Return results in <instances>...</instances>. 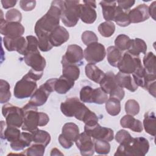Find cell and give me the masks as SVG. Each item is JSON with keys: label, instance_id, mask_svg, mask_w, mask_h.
<instances>
[{"label": "cell", "instance_id": "cell-7", "mask_svg": "<svg viewBox=\"0 0 156 156\" xmlns=\"http://www.w3.org/2000/svg\"><path fill=\"white\" fill-rule=\"evenodd\" d=\"M36 82L27 74L24 75L15 85L13 90L15 97L21 99L32 96L37 87Z\"/></svg>", "mask_w": 156, "mask_h": 156}, {"label": "cell", "instance_id": "cell-32", "mask_svg": "<svg viewBox=\"0 0 156 156\" xmlns=\"http://www.w3.org/2000/svg\"><path fill=\"white\" fill-rule=\"evenodd\" d=\"M122 55L120 50L114 46H109L107 49V58L109 64L113 66L117 67Z\"/></svg>", "mask_w": 156, "mask_h": 156}, {"label": "cell", "instance_id": "cell-11", "mask_svg": "<svg viewBox=\"0 0 156 156\" xmlns=\"http://www.w3.org/2000/svg\"><path fill=\"white\" fill-rule=\"evenodd\" d=\"M84 132L94 140H101L111 141L114 138L113 130L110 128L102 127L99 123L94 125H85Z\"/></svg>", "mask_w": 156, "mask_h": 156}, {"label": "cell", "instance_id": "cell-56", "mask_svg": "<svg viewBox=\"0 0 156 156\" xmlns=\"http://www.w3.org/2000/svg\"><path fill=\"white\" fill-rule=\"evenodd\" d=\"M155 85H156V82L154 81L150 83L146 88V90H147L149 91V93L151 95H152L154 98L155 97Z\"/></svg>", "mask_w": 156, "mask_h": 156}, {"label": "cell", "instance_id": "cell-45", "mask_svg": "<svg viewBox=\"0 0 156 156\" xmlns=\"http://www.w3.org/2000/svg\"><path fill=\"white\" fill-rule=\"evenodd\" d=\"M125 111L127 115H136L140 112V105L134 99H129L125 104Z\"/></svg>", "mask_w": 156, "mask_h": 156}, {"label": "cell", "instance_id": "cell-12", "mask_svg": "<svg viewBox=\"0 0 156 156\" xmlns=\"http://www.w3.org/2000/svg\"><path fill=\"white\" fill-rule=\"evenodd\" d=\"M83 52L80 46L77 44H70L62 57L61 63L62 66L74 65L79 66L83 63Z\"/></svg>", "mask_w": 156, "mask_h": 156}, {"label": "cell", "instance_id": "cell-38", "mask_svg": "<svg viewBox=\"0 0 156 156\" xmlns=\"http://www.w3.org/2000/svg\"><path fill=\"white\" fill-rule=\"evenodd\" d=\"M62 74L67 76L74 81L77 80L80 75L79 66L74 65H66L62 66Z\"/></svg>", "mask_w": 156, "mask_h": 156}, {"label": "cell", "instance_id": "cell-44", "mask_svg": "<svg viewBox=\"0 0 156 156\" xmlns=\"http://www.w3.org/2000/svg\"><path fill=\"white\" fill-rule=\"evenodd\" d=\"M94 151L98 154H108L110 151V144L104 140H94Z\"/></svg>", "mask_w": 156, "mask_h": 156}, {"label": "cell", "instance_id": "cell-24", "mask_svg": "<svg viewBox=\"0 0 156 156\" xmlns=\"http://www.w3.org/2000/svg\"><path fill=\"white\" fill-rule=\"evenodd\" d=\"M120 124L124 128H127L135 132H141L143 130L142 122L130 115H124L120 120Z\"/></svg>", "mask_w": 156, "mask_h": 156}, {"label": "cell", "instance_id": "cell-57", "mask_svg": "<svg viewBox=\"0 0 156 156\" xmlns=\"http://www.w3.org/2000/svg\"><path fill=\"white\" fill-rule=\"evenodd\" d=\"M149 16L155 20V1H154L149 7Z\"/></svg>", "mask_w": 156, "mask_h": 156}, {"label": "cell", "instance_id": "cell-3", "mask_svg": "<svg viewBox=\"0 0 156 156\" xmlns=\"http://www.w3.org/2000/svg\"><path fill=\"white\" fill-rule=\"evenodd\" d=\"M23 112V123L21 129L30 133L38 129V127L46 126L49 121L48 115L43 112H38L37 106L27 103L22 108Z\"/></svg>", "mask_w": 156, "mask_h": 156}, {"label": "cell", "instance_id": "cell-16", "mask_svg": "<svg viewBox=\"0 0 156 156\" xmlns=\"http://www.w3.org/2000/svg\"><path fill=\"white\" fill-rule=\"evenodd\" d=\"M96 3L95 1H83L80 5V18L82 22L87 24L93 23L97 18L96 12Z\"/></svg>", "mask_w": 156, "mask_h": 156}, {"label": "cell", "instance_id": "cell-55", "mask_svg": "<svg viewBox=\"0 0 156 156\" xmlns=\"http://www.w3.org/2000/svg\"><path fill=\"white\" fill-rule=\"evenodd\" d=\"M1 2L2 7L5 9H7L15 6L17 1L16 0H2Z\"/></svg>", "mask_w": 156, "mask_h": 156}, {"label": "cell", "instance_id": "cell-34", "mask_svg": "<svg viewBox=\"0 0 156 156\" xmlns=\"http://www.w3.org/2000/svg\"><path fill=\"white\" fill-rule=\"evenodd\" d=\"M144 68L147 72L152 74H156V57L152 52H149L144 54L143 57Z\"/></svg>", "mask_w": 156, "mask_h": 156}, {"label": "cell", "instance_id": "cell-1", "mask_svg": "<svg viewBox=\"0 0 156 156\" xmlns=\"http://www.w3.org/2000/svg\"><path fill=\"white\" fill-rule=\"evenodd\" d=\"M60 110L65 116L75 117L77 119L83 121L85 125L91 126L98 122V116L76 97L68 98L62 102Z\"/></svg>", "mask_w": 156, "mask_h": 156}, {"label": "cell", "instance_id": "cell-5", "mask_svg": "<svg viewBox=\"0 0 156 156\" xmlns=\"http://www.w3.org/2000/svg\"><path fill=\"white\" fill-rule=\"evenodd\" d=\"M81 3L79 1H63L61 20L69 27L75 26L80 18Z\"/></svg>", "mask_w": 156, "mask_h": 156}, {"label": "cell", "instance_id": "cell-18", "mask_svg": "<svg viewBox=\"0 0 156 156\" xmlns=\"http://www.w3.org/2000/svg\"><path fill=\"white\" fill-rule=\"evenodd\" d=\"M75 143L81 155H93L94 154V142L91 140V137L85 132L79 133Z\"/></svg>", "mask_w": 156, "mask_h": 156}, {"label": "cell", "instance_id": "cell-58", "mask_svg": "<svg viewBox=\"0 0 156 156\" xmlns=\"http://www.w3.org/2000/svg\"><path fill=\"white\" fill-rule=\"evenodd\" d=\"M51 155H63V154L57 148H54L52 149L51 152Z\"/></svg>", "mask_w": 156, "mask_h": 156}, {"label": "cell", "instance_id": "cell-13", "mask_svg": "<svg viewBox=\"0 0 156 156\" xmlns=\"http://www.w3.org/2000/svg\"><path fill=\"white\" fill-rule=\"evenodd\" d=\"M141 66L139 56L133 55L127 51L123 54L117 67L119 72L130 74Z\"/></svg>", "mask_w": 156, "mask_h": 156}, {"label": "cell", "instance_id": "cell-30", "mask_svg": "<svg viewBox=\"0 0 156 156\" xmlns=\"http://www.w3.org/2000/svg\"><path fill=\"white\" fill-rule=\"evenodd\" d=\"M147 51V45L144 40L141 38H136L131 40V43L127 52L130 54L139 56L140 54H145Z\"/></svg>", "mask_w": 156, "mask_h": 156}, {"label": "cell", "instance_id": "cell-4", "mask_svg": "<svg viewBox=\"0 0 156 156\" xmlns=\"http://www.w3.org/2000/svg\"><path fill=\"white\" fill-rule=\"evenodd\" d=\"M149 149L148 140L144 137L133 138L129 141L119 144L115 155L144 156Z\"/></svg>", "mask_w": 156, "mask_h": 156}, {"label": "cell", "instance_id": "cell-51", "mask_svg": "<svg viewBox=\"0 0 156 156\" xmlns=\"http://www.w3.org/2000/svg\"><path fill=\"white\" fill-rule=\"evenodd\" d=\"M36 5L35 1H24L21 0L20 1V6L24 11H31Z\"/></svg>", "mask_w": 156, "mask_h": 156}, {"label": "cell", "instance_id": "cell-21", "mask_svg": "<svg viewBox=\"0 0 156 156\" xmlns=\"http://www.w3.org/2000/svg\"><path fill=\"white\" fill-rule=\"evenodd\" d=\"M69 38L68 30L63 26H58L49 34V39L53 46H60L66 42Z\"/></svg>", "mask_w": 156, "mask_h": 156}, {"label": "cell", "instance_id": "cell-17", "mask_svg": "<svg viewBox=\"0 0 156 156\" xmlns=\"http://www.w3.org/2000/svg\"><path fill=\"white\" fill-rule=\"evenodd\" d=\"M3 43L5 49L9 51H16L19 54L24 55L26 46L27 40L23 37L3 38Z\"/></svg>", "mask_w": 156, "mask_h": 156}, {"label": "cell", "instance_id": "cell-37", "mask_svg": "<svg viewBox=\"0 0 156 156\" xmlns=\"http://www.w3.org/2000/svg\"><path fill=\"white\" fill-rule=\"evenodd\" d=\"M38 37V48L43 52H47L50 51L53 46L51 44L49 34L44 33H38L36 34Z\"/></svg>", "mask_w": 156, "mask_h": 156}, {"label": "cell", "instance_id": "cell-33", "mask_svg": "<svg viewBox=\"0 0 156 156\" xmlns=\"http://www.w3.org/2000/svg\"><path fill=\"white\" fill-rule=\"evenodd\" d=\"M31 133L32 135V141L34 143L41 144L46 146L51 141V135L45 130L38 129Z\"/></svg>", "mask_w": 156, "mask_h": 156}, {"label": "cell", "instance_id": "cell-9", "mask_svg": "<svg viewBox=\"0 0 156 156\" xmlns=\"http://www.w3.org/2000/svg\"><path fill=\"white\" fill-rule=\"evenodd\" d=\"M2 114L5 118L7 126L19 128L23 123V112L22 108L7 103L2 107Z\"/></svg>", "mask_w": 156, "mask_h": 156}, {"label": "cell", "instance_id": "cell-2", "mask_svg": "<svg viewBox=\"0 0 156 156\" xmlns=\"http://www.w3.org/2000/svg\"><path fill=\"white\" fill-rule=\"evenodd\" d=\"M63 1H53L47 13L40 18L34 27L35 34L44 33L50 34L59 26L61 18Z\"/></svg>", "mask_w": 156, "mask_h": 156}, {"label": "cell", "instance_id": "cell-26", "mask_svg": "<svg viewBox=\"0 0 156 156\" xmlns=\"http://www.w3.org/2000/svg\"><path fill=\"white\" fill-rule=\"evenodd\" d=\"M32 141V133L30 132H23L21 133L20 137L16 141L10 143V147L16 151H21L29 146Z\"/></svg>", "mask_w": 156, "mask_h": 156}, {"label": "cell", "instance_id": "cell-27", "mask_svg": "<svg viewBox=\"0 0 156 156\" xmlns=\"http://www.w3.org/2000/svg\"><path fill=\"white\" fill-rule=\"evenodd\" d=\"M85 72L89 79L97 83H99L105 74L104 71L93 63H88L85 66Z\"/></svg>", "mask_w": 156, "mask_h": 156}, {"label": "cell", "instance_id": "cell-50", "mask_svg": "<svg viewBox=\"0 0 156 156\" xmlns=\"http://www.w3.org/2000/svg\"><path fill=\"white\" fill-rule=\"evenodd\" d=\"M115 138L119 144H121L130 140L132 138V136L127 131L122 129L116 133Z\"/></svg>", "mask_w": 156, "mask_h": 156}, {"label": "cell", "instance_id": "cell-14", "mask_svg": "<svg viewBox=\"0 0 156 156\" xmlns=\"http://www.w3.org/2000/svg\"><path fill=\"white\" fill-rule=\"evenodd\" d=\"M0 32L4 37H18L24 33V27L18 22H8L2 18L0 20Z\"/></svg>", "mask_w": 156, "mask_h": 156}, {"label": "cell", "instance_id": "cell-53", "mask_svg": "<svg viewBox=\"0 0 156 156\" xmlns=\"http://www.w3.org/2000/svg\"><path fill=\"white\" fill-rule=\"evenodd\" d=\"M58 142L61 144V146L65 149H69L73 145V142H71L66 139L62 134H60L58 136Z\"/></svg>", "mask_w": 156, "mask_h": 156}, {"label": "cell", "instance_id": "cell-46", "mask_svg": "<svg viewBox=\"0 0 156 156\" xmlns=\"http://www.w3.org/2000/svg\"><path fill=\"white\" fill-rule=\"evenodd\" d=\"M21 19V13L16 9H10L5 13V20L8 22L20 23Z\"/></svg>", "mask_w": 156, "mask_h": 156}, {"label": "cell", "instance_id": "cell-36", "mask_svg": "<svg viewBox=\"0 0 156 156\" xmlns=\"http://www.w3.org/2000/svg\"><path fill=\"white\" fill-rule=\"evenodd\" d=\"M105 109L111 116L118 115L121 111L120 101L116 98H109L105 102Z\"/></svg>", "mask_w": 156, "mask_h": 156}, {"label": "cell", "instance_id": "cell-35", "mask_svg": "<svg viewBox=\"0 0 156 156\" xmlns=\"http://www.w3.org/2000/svg\"><path fill=\"white\" fill-rule=\"evenodd\" d=\"M113 21L121 27H126L131 23L127 12L123 10L118 6L116 7Z\"/></svg>", "mask_w": 156, "mask_h": 156}, {"label": "cell", "instance_id": "cell-28", "mask_svg": "<svg viewBox=\"0 0 156 156\" xmlns=\"http://www.w3.org/2000/svg\"><path fill=\"white\" fill-rule=\"evenodd\" d=\"M61 134L66 139L74 143L79 135V129L76 124L73 122H67L63 125Z\"/></svg>", "mask_w": 156, "mask_h": 156}, {"label": "cell", "instance_id": "cell-39", "mask_svg": "<svg viewBox=\"0 0 156 156\" xmlns=\"http://www.w3.org/2000/svg\"><path fill=\"white\" fill-rule=\"evenodd\" d=\"M10 86L8 82L3 79L0 80V102L1 104L7 102L11 97L10 91Z\"/></svg>", "mask_w": 156, "mask_h": 156}, {"label": "cell", "instance_id": "cell-6", "mask_svg": "<svg viewBox=\"0 0 156 156\" xmlns=\"http://www.w3.org/2000/svg\"><path fill=\"white\" fill-rule=\"evenodd\" d=\"M102 90L110 95V98H116L122 100L124 97V90L123 88L119 86L115 80V75L112 71L105 73L104 76L99 82Z\"/></svg>", "mask_w": 156, "mask_h": 156}, {"label": "cell", "instance_id": "cell-22", "mask_svg": "<svg viewBox=\"0 0 156 156\" xmlns=\"http://www.w3.org/2000/svg\"><path fill=\"white\" fill-rule=\"evenodd\" d=\"M115 80L117 84L122 88H125L131 92H134L138 89L133 77L129 74L118 72L115 75Z\"/></svg>", "mask_w": 156, "mask_h": 156}, {"label": "cell", "instance_id": "cell-52", "mask_svg": "<svg viewBox=\"0 0 156 156\" xmlns=\"http://www.w3.org/2000/svg\"><path fill=\"white\" fill-rule=\"evenodd\" d=\"M135 2V1H132V0H124V1L121 0V1H117L118 6L124 11L127 10L130 7H132L134 5Z\"/></svg>", "mask_w": 156, "mask_h": 156}, {"label": "cell", "instance_id": "cell-8", "mask_svg": "<svg viewBox=\"0 0 156 156\" xmlns=\"http://www.w3.org/2000/svg\"><path fill=\"white\" fill-rule=\"evenodd\" d=\"M56 78L48 80L44 83L40 85L32 95L29 103L35 106H41L44 104L51 93L54 91V84Z\"/></svg>", "mask_w": 156, "mask_h": 156}, {"label": "cell", "instance_id": "cell-47", "mask_svg": "<svg viewBox=\"0 0 156 156\" xmlns=\"http://www.w3.org/2000/svg\"><path fill=\"white\" fill-rule=\"evenodd\" d=\"M93 88L90 86H84L80 91V99L82 102L91 103V94Z\"/></svg>", "mask_w": 156, "mask_h": 156}, {"label": "cell", "instance_id": "cell-49", "mask_svg": "<svg viewBox=\"0 0 156 156\" xmlns=\"http://www.w3.org/2000/svg\"><path fill=\"white\" fill-rule=\"evenodd\" d=\"M26 38L27 40V46L24 55L27 52L37 50L38 48V41L35 37L33 35H27Z\"/></svg>", "mask_w": 156, "mask_h": 156}, {"label": "cell", "instance_id": "cell-48", "mask_svg": "<svg viewBox=\"0 0 156 156\" xmlns=\"http://www.w3.org/2000/svg\"><path fill=\"white\" fill-rule=\"evenodd\" d=\"M81 38L82 42L87 46L98 41V38L96 34L90 30L84 31L82 34Z\"/></svg>", "mask_w": 156, "mask_h": 156}, {"label": "cell", "instance_id": "cell-31", "mask_svg": "<svg viewBox=\"0 0 156 156\" xmlns=\"http://www.w3.org/2000/svg\"><path fill=\"white\" fill-rule=\"evenodd\" d=\"M143 127L146 133L155 136V116L154 112H148L144 114Z\"/></svg>", "mask_w": 156, "mask_h": 156}, {"label": "cell", "instance_id": "cell-15", "mask_svg": "<svg viewBox=\"0 0 156 156\" xmlns=\"http://www.w3.org/2000/svg\"><path fill=\"white\" fill-rule=\"evenodd\" d=\"M24 61L26 64L37 71H43L46 66V60L40 54L38 49L27 52L24 55Z\"/></svg>", "mask_w": 156, "mask_h": 156}, {"label": "cell", "instance_id": "cell-54", "mask_svg": "<svg viewBox=\"0 0 156 156\" xmlns=\"http://www.w3.org/2000/svg\"><path fill=\"white\" fill-rule=\"evenodd\" d=\"M32 79H33L34 80H35V81H37L38 80H40L43 74V71H41V72H40V71H35L32 69H30L28 73H27Z\"/></svg>", "mask_w": 156, "mask_h": 156}, {"label": "cell", "instance_id": "cell-25", "mask_svg": "<svg viewBox=\"0 0 156 156\" xmlns=\"http://www.w3.org/2000/svg\"><path fill=\"white\" fill-rule=\"evenodd\" d=\"M74 85V81L62 74L56 79L54 84V91L58 94H65Z\"/></svg>", "mask_w": 156, "mask_h": 156}, {"label": "cell", "instance_id": "cell-40", "mask_svg": "<svg viewBox=\"0 0 156 156\" xmlns=\"http://www.w3.org/2000/svg\"><path fill=\"white\" fill-rule=\"evenodd\" d=\"M115 30V25L111 21H105L101 23L98 26V31L104 37H111Z\"/></svg>", "mask_w": 156, "mask_h": 156}, {"label": "cell", "instance_id": "cell-41", "mask_svg": "<svg viewBox=\"0 0 156 156\" xmlns=\"http://www.w3.org/2000/svg\"><path fill=\"white\" fill-rule=\"evenodd\" d=\"M108 99V94H106L101 87L93 89L91 94V103L103 104Z\"/></svg>", "mask_w": 156, "mask_h": 156}, {"label": "cell", "instance_id": "cell-29", "mask_svg": "<svg viewBox=\"0 0 156 156\" xmlns=\"http://www.w3.org/2000/svg\"><path fill=\"white\" fill-rule=\"evenodd\" d=\"M99 4L101 5L102 10V14L105 20L106 21H113V18L116 9V1H101Z\"/></svg>", "mask_w": 156, "mask_h": 156}, {"label": "cell", "instance_id": "cell-10", "mask_svg": "<svg viewBox=\"0 0 156 156\" xmlns=\"http://www.w3.org/2000/svg\"><path fill=\"white\" fill-rule=\"evenodd\" d=\"M106 55L104 46L98 42L93 43L87 46L83 52L84 58L89 63L95 64L102 61Z\"/></svg>", "mask_w": 156, "mask_h": 156}, {"label": "cell", "instance_id": "cell-19", "mask_svg": "<svg viewBox=\"0 0 156 156\" xmlns=\"http://www.w3.org/2000/svg\"><path fill=\"white\" fill-rule=\"evenodd\" d=\"M132 77L138 87L140 86L146 89L150 83L155 81L156 74L149 73L141 66L132 73Z\"/></svg>", "mask_w": 156, "mask_h": 156}, {"label": "cell", "instance_id": "cell-20", "mask_svg": "<svg viewBox=\"0 0 156 156\" xmlns=\"http://www.w3.org/2000/svg\"><path fill=\"white\" fill-rule=\"evenodd\" d=\"M130 23H138L143 22L149 18V7L145 4H141L128 12Z\"/></svg>", "mask_w": 156, "mask_h": 156}, {"label": "cell", "instance_id": "cell-23", "mask_svg": "<svg viewBox=\"0 0 156 156\" xmlns=\"http://www.w3.org/2000/svg\"><path fill=\"white\" fill-rule=\"evenodd\" d=\"M1 138L3 140H7L9 142L16 141L20 136V130L15 127L7 126L4 121H1Z\"/></svg>", "mask_w": 156, "mask_h": 156}, {"label": "cell", "instance_id": "cell-43", "mask_svg": "<svg viewBox=\"0 0 156 156\" xmlns=\"http://www.w3.org/2000/svg\"><path fill=\"white\" fill-rule=\"evenodd\" d=\"M131 43V39L126 35L120 34L115 40V46L121 51L128 50Z\"/></svg>", "mask_w": 156, "mask_h": 156}, {"label": "cell", "instance_id": "cell-42", "mask_svg": "<svg viewBox=\"0 0 156 156\" xmlns=\"http://www.w3.org/2000/svg\"><path fill=\"white\" fill-rule=\"evenodd\" d=\"M46 146L41 144L34 143L26 149L23 154L29 156H42L44 155Z\"/></svg>", "mask_w": 156, "mask_h": 156}]
</instances>
